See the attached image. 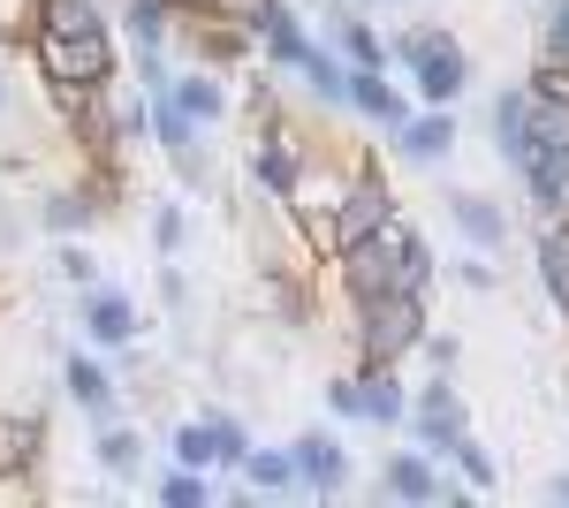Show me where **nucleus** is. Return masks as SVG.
Returning a JSON list of instances; mask_svg holds the SVG:
<instances>
[{
	"label": "nucleus",
	"mask_w": 569,
	"mask_h": 508,
	"mask_svg": "<svg viewBox=\"0 0 569 508\" xmlns=\"http://www.w3.org/2000/svg\"><path fill=\"white\" fill-rule=\"evenodd\" d=\"M388 53L418 77L410 84V99L418 107H456L463 91H471V53L448 39V31H433V23H418V31H402V39H388Z\"/></svg>",
	"instance_id": "f257e3e1"
},
{
	"label": "nucleus",
	"mask_w": 569,
	"mask_h": 508,
	"mask_svg": "<svg viewBox=\"0 0 569 508\" xmlns=\"http://www.w3.org/2000/svg\"><path fill=\"white\" fill-rule=\"evenodd\" d=\"M357 311V365H402V357H418V341H426V297H365L350 303Z\"/></svg>",
	"instance_id": "f03ea898"
},
{
	"label": "nucleus",
	"mask_w": 569,
	"mask_h": 508,
	"mask_svg": "<svg viewBox=\"0 0 569 508\" xmlns=\"http://www.w3.org/2000/svg\"><path fill=\"white\" fill-rule=\"evenodd\" d=\"M31 61H39L46 84H114V69H122L114 31H99V39H53V31H31Z\"/></svg>",
	"instance_id": "7ed1b4c3"
},
{
	"label": "nucleus",
	"mask_w": 569,
	"mask_h": 508,
	"mask_svg": "<svg viewBox=\"0 0 569 508\" xmlns=\"http://www.w3.org/2000/svg\"><path fill=\"white\" fill-rule=\"evenodd\" d=\"M463 432H471V410H463V395L448 387V372H433V380L410 395V440H418L433 464H448Z\"/></svg>",
	"instance_id": "20e7f679"
},
{
	"label": "nucleus",
	"mask_w": 569,
	"mask_h": 508,
	"mask_svg": "<svg viewBox=\"0 0 569 508\" xmlns=\"http://www.w3.org/2000/svg\"><path fill=\"white\" fill-rule=\"evenodd\" d=\"M395 220H402V206H395L388 175L372 168V160H357V175L342 182V198H335V236L357 243V236H380V228H395Z\"/></svg>",
	"instance_id": "39448f33"
},
{
	"label": "nucleus",
	"mask_w": 569,
	"mask_h": 508,
	"mask_svg": "<svg viewBox=\"0 0 569 508\" xmlns=\"http://www.w3.org/2000/svg\"><path fill=\"white\" fill-rule=\"evenodd\" d=\"M380 501L463 508V501H471V486H448V478L433 470V456H426V448H410V456H388V470H380Z\"/></svg>",
	"instance_id": "423d86ee"
},
{
	"label": "nucleus",
	"mask_w": 569,
	"mask_h": 508,
	"mask_svg": "<svg viewBox=\"0 0 569 508\" xmlns=\"http://www.w3.org/2000/svg\"><path fill=\"white\" fill-rule=\"evenodd\" d=\"M305 160H311V152L289 137V129L266 122L259 145H251V190H259V198H273V206H289V198H297V182H305Z\"/></svg>",
	"instance_id": "0eeeda50"
},
{
	"label": "nucleus",
	"mask_w": 569,
	"mask_h": 508,
	"mask_svg": "<svg viewBox=\"0 0 569 508\" xmlns=\"http://www.w3.org/2000/svg\"><path fill=\"white\" fill-rule=\"evenodd\" d=\"M137 335H144V311H137L130 289H84V341L91 349H107V357H122V349H137Z\"/></svg>",
	"instance_id": "6e6552de"
},
{
	"label": "nucleus",
	"mask_w": 569,
	"mask_h": 508,
	"mask_svg": "<svg viewBox=\"0 0 569 508\" xmlns=\"http://www.w3.org/2000/svg\"><path fill=\"white\" fill-rule=\"evenodd\" d=\"M335 281H342V297H350V303L388 297V289H395V243H388V228L342 243V251H335Z\"/></svg>",
	"instance_id": "1a4fd4ad"
},
{
	"label": "nucleus",
	"mask_w": 569,
	"mask_h": 508,
	"mask_svg": "<svg viewBox=\"0 0 569 508\" xmlns=\"http://www.w3.org/2000/svg\"><path fill=\"white\" fill-rule=\"evenodd\" d=\"M388 152L410 160V168H440V160L456 152V107H418V114L388 137Z\"/></svg>",
	"instance_id": "9d476101"
},
{
	"label": "nucleus",
	"mask_w": 569,
	"mask_h": 508,
	"mask_svg": "<svg viewBox=\"0 0 569 508\" xmlns=\"http://www.w3.org/2000/svg\"><path fill=\"white\" fill-rule=\"evenodd\" d=\"M289 456H297V486H305L311 501H335V494L350 486V448L327 440V432H305Z\"/></svg>",
	"instance_id": "9b49d317"
},
{
	"label": "nucleus",
	"mask_w": 569,
	"mask_h": 508,
	"mask_svg": "<svg viewBox=\"0 0 569 508\" xmlns=\"http://www.w3.org/2000/svg\"><path fill=\"white\" fill-rule=\"evenodd\" d=\"M61 387H69V402H77L91 425H114V418H122V402H114V372H107L99 357H84V349H69V357H61Z\"/></svg>",
	"instance_id": "f8f14e48"
},
{
	"label": "nucleus",
	"mask_w": 569,
	"mask_h": 508,
	"mask_svg": "<svg viewBox=\"0 0 569 508\" xmlns=\"http://www.w3.org/2000/svg\"><path fill=\"white\" fill-rule=\"evenodd\" d=\"M350 114H365L372 129H388V137H395V129L418 114V99H410V91H395L388 69H350Z\"/></svg>",
	"instance_id": "ddd939ff"
},
{
	"label": "nucleus",
	"mask_w": 569,
	"mask_h": 508,
	"mask_svg": "<svg viewBox=\"0 0 569 508\" xmlns=\"http://www.w3.org/2000/svg\"><path fill=\"white\" fill-rule=\"evenodd\" d=\"M448 220L463 228V243L471 251H509V206H493V198H479V190H448Z\"/></svg>",
	"instance_id": "4468645a"
},
{
	"label": "nucleus",
	"mask_w": 569,
	"mask_h": 508,
	"mask_svg": "<svg viewBox=\"0 0 569 508\" xmlns=\"http://www.w3.org/2000/svg\"><path fill=\"white\" fill-rule=\"evenodd\" d=\"M486 114H493V122H486V129H493V152H501L509 168H525V160H531V91L525 84H501Z\"/></svg>",
	"instance_id": "2eb2a0df"
},
{
	"label": "nucleus",
	"mask_w": 569,
	"mask_h": 508,
	"mask_svg": "<svg viewBox=\"0 0 569 508\" xmlns=\"http://www.w3.org/2000/svg\"><path fill=\"white\" fill-rule=\"evenodd\" d=\"M517 175H525V198H531V212H539V220H569V152L539 145Z\"/></svg>",
	"instance_id": "dca6fc26"
},
{
	"label": "nucleus",
	"mask_w": 569,
	"mask_h": 508,
	"mask_svg": "<svg viewBox=\"0 0 569 508\" xmlns=\"http://www.w3.org/2000/svg\"><path fill=\"white\" fill-rule=\"evenodd\" d=\"M46 456V418L39 410H0V478H31Z\"/></svg>",
	"instance_id": "f3484780"
},
{
	"label": "nucleus",
	"mask_w": 569,
	"mask_h": 508,
	"mask_svg": "<svg viewBox=\"0 0 569 508\" xmlns=\"http://www.w3.org/2000/svg\"><path fill=\"white\" fill-rule=\"evenodd\" d=\"M531 258H539V281H547V303H555V319L569 327V220H539V236H531Z\"/></svg>",
	"instance_id": "a211bd4d"
},
{
	"label": "nucleus",
	"mask_w": 569,
	"mask_h": 508,
	"mask_svg": "<svg viewBox=\"0 0 569 508\" xmlns=\"http://www.w3.org/2000/svg\"><path fill=\"white\" fill-rule=\"evenodd\" d=\"M388 243H395V289H402V297H426V289H433V273H440L433 243H426V236H418L410 220H395Z\"/></svg>",
	"instance_id": "6ab92c4d"
},
{
	"label": "nucleus",
	"mask_w": 569,
	"mask_h": 508,
	"mask_svg": "<svg viewBox=\"0 0 569 508\" xmlns=\"http://www.w3.org/2000/svg\"><path fill=\"white\" fill-rule=\"evenodd\" d=\"M357 387H365V425H410V387L395 380V365H357Z\"/></svg>",
	"instance_id": "aec40b11"
},
{
	"label": "nucleus",
	"mask_w": 569,
	"mask_h": 508,
	"mask_svg": "<svg viewBox=\"0 0 569 508\" xmlns=\"http://www.w3.org/2000/svg\"><path fill=\"white\" fill-rule=\"evenodd\" d=\"M31 31H53V39H99V31H107V8H99V0H31Z\"/></svg>",
	"instance_id": "412c9836"
},
{
	"label": "nucleus",
	"mask_w": 569,
	"mask_h": 508,
	"mask_svg": "<svg viewBox=\"0 0 569 508\" xmlns=\"http://www.w3.org/2000/svg\"><path fill=\"white\" fill-rule=\"evenodd\" d=\"M99 190L91 182H61V190H46V206H39V220H46V236H77V228H91L99 220Z\"/></svg>",
	"instance_id": "4be33fe9"
},
{
	"label": "nucleus",
	"mask_w": 569,
	"mask_h": 508,
	"mask_svg": "<svg viewBox=\"0 0 569 508\" xmlns=\"http://www.w3.org/2000/svg\"><path fill=\"white\" fill-rule=\"evenodd\" d=\"M327 39L342 46V61H350V69H388V61H395L388 39H380L365 16H327Z\"/></svg>",
	"instance_id": "5701e85b"
},
{
	"label": "nucleus",
	"mask_w": 569,
	"mask_h": 508,
	"mask_svg": "<svg viewBox=\"0 0 569 508\" xmlns=\"http://www.w3.org/2000/svg\"><path fill=\"white\" fill-rule=\"evenodd\" d=\"M152 494H160V508H213L220 501L213 470H190V464H176V456H168V470L152 478Z\"/></svg>",
	"instance_id": "b1692460"
},
{
	"label": "nucleus",
	"mask_w": 569,
	"mask_h": 508,
	"mask_svg": "<svg viewBox=\"0 0 569 508\" xmlns=\"http://www.w3.org/2000/svg\"><path fill=\"white\" fill-rule=\"evenodd\" d=\"M168 99H176V107H182V114H190L198 129L228 122V91H220V77H206V69H190V77H176V91H168Z\"/></svg>",
	"instance_id": "393cba45"
},
{
	"label": "nucleus",
	"mask_w": 569,
	"mask_h": 508,
	"mask_svg": "<svg viewBox=\"0 0 569 508\" xmlns=\"http://www.w3.org/2000/svg\"><path fill=\"white\" fill-rule=\"evenodd\" d=\"M91 456H99V470H114V478H130V470H144V432H130V425H91Z\"/></svg>",
	"instance_id": "a878e982"
},
{
	"label": "nucleus",
	"mask_w": 569,
	"mask_h": 508,
	"mask_svg": "<svg viewBox=\"0 0 569 508\" xmlns=\"http://www.w3.org/2000/svg\"><path fill=\"white\" fill-rule=\"evenodd\" d=\"M259 53H266V61H273V69H305V61H311V31H305V23H297V16H289V8H281V16L266 23Z\"/></svg>",
	"instance_id": "bb28decb"
},
{
	"label": "nucleus",
	"mask_w": 569,
	"mask_h": 508,
	"mask_svg": "<svg viewBox=\"0 0 569 508\" xmlns=\"http://www.w3.org/2000/svg\"><path fill=\"white\" fill-rule=\"evenodd\" d=\"M236 478H251L259 501H266V494H289V486H297V456H289V448H251Z\"/></svg>",
	"instance_id": "cd10ccee"
},
{
	"label": "nucleus",
	"mask_w": 569,
	"mask_h": 508,
	"mask_svg": "<svg viewBox=\"0 0 569 508\" xmlns=\"http://www.w3.org/2000/svg\"><path fill=\"white\" fill-rule=\"evenodd\" d=\"M297 77L311 84V99H319V107H350V69H342L327 46H311V61L297 69Z\"/></svg>",
	"instance_id": "c85d7f7f"
},
{
	"label": "nucleus",
	"mask_w": 569,
	"mask_h": 508,
	"mask_svg": "<svg viewBox=\"0 0 569 508\" xmlns=\"http://www.w3.org/2000/svg\"><path fill=\"white\" fill-rule=\"evenodd\" d=\"M122 31H130V46H168L176 8H168V0H130V8H122Z\"/></svg>",
	"instance_id": "c756f323"
},
{
	"label": "nucleus",
	"mask_w": 569,
	"mask_h": 508,
	"mask_svg": "<svg viewBox=\"0 0 569 508\" xmlns=\"http://www.w3.org/2000/svg\"><path fill=\"white\" fill-rule=\"evenodd\" d=\"M206 16H220V23H236V31H251V39H266V23L289 8V0H198Z\"/></svg>",
	"instance_id": "7c9ffc66"
},
{
	"label": "nucleus",
	"mask_w": 569,
	"mask_h": 508,
	"mask_svg": "<svg viewBox=\"0 0 569 508\" xmlns=\"http://www.w3.org/2000/svg\"><path fill=\"white\" fill-rule=\"evenodd\" d=\"M168 456H176V464H190V470H220V456H213V425L182 418L176 432H168Z\"/></svg>",
	"instance_id": "2f4dec72"
},
{
	"label": "nucleus",
	"mask_w": 569,
	"mask_h": 508,
	"mask_svg": "<svg viewBox=\"0 0 569 508\" xmlns=\"http://www.w3.org/2000/svg\"><path fill=\"white\" fill-rule=\"evenodd\" d=\"M206 425H213V456H220V470H243V456L259 448V440L243 432V418H228V410H206Z\"/></svg>",
	"instance_id": "473e14b6"
},
{
	"label": "nucleus",
	"mask_w": 569,
	"mask_h": 508,
	"mask_svg": "<svg viewBox=\"0 0 569 508\" xmlns=\"http://www.w3.org/2000/svg\"><path fill=\"white\" fill-rule=\"evenodd\" d=\"M448 464L463 470V486H471V494H493V478H501V470H493V456H486V448L471 440V432L456 440V456H448Z\"/></svg>",
	"instance_id": "72a5a7b5"
},
{
	"label": "nucleus",
	"mask_w": 569,
	"mask_h": 508,
	"mask_svg": "<svg viewBox=\"0 0 569 508\" xmlns=\"http://www.w3.org/2000/svg\"><path fill=\"white\" fill-rule=\"evenodd\" d=\"M130 61H137V84H144V99H168V91H176V69L160 61V46H130Z\"/></svg>",
	"instance_id": "f704fd0d"
},
{
	"label": "nucleus",
	"mask_w": 569,
	"mask_h": 508,
	"mask_svg": "<svg viewBox=\"0 0 569 508\" xmlns=\"http://www.w3.org/2000/svg\"><path fill=\"white\" fill-rule=\"evenodd\" d=\"M531 99H547V107H569V61H547L539 53V69H531Z\"/></svg>",
	"instance_id": "c9c22d12"
},
{
	"label": "nucleus",
	"mask_w": 569,
	"mask_h": 508,
	"mask_svg": "<svg viewBox=\"0 0 569 508\" xmlns=\"http://www.w3.org/2000/svg\"><path fill=\"white\" fill-rule=\"evenodd\" d=\"M53 266H61V281H77V289H99V258H91L84 243H69V236H61Z\"/></svg>",
	"instance_id": "e433bc0d"
},
{
	"label": "nucleus",
	"mask_w": 569,
	"mask_h": 508,
	"mask_svg": "<svg viewBox=\"0 0 569 508\" xmlns=\"http://www.w3.org/2000/svg\"><path fill=\"white\" fill-rule=\"evenodd\" d=\"M152 243H160V258H182V243H190L182 206H160V212H152Z\"/></svg>",
	"instance_id": "4c0bfd02"
},
{
	"label": "nucleus",
	"mask_w": 569,
	"mask_h": 508,
	"mask_svg": "<svg viewBox=\"0 0 569 508\" xmlns=\"http://www.w3.org/2000/svg\"><path fill=\"white\" fill-rule=\"evenodd\" d=\"M327 410L350 418V425H365V387H357V372H335V380H327Z\"/></svg>",
	"instance_id": "58836bf2"
},
{
	"label": "nucleus",
	"mask_w": 569,
	"mask_h": 508,
	"mask_svg": "<svg viewBox=\"0 0 569 508\" xmlns=\"http://www.w3.org/2000/svg\"><path fill=\"white\" fill-rule=\"evenodd\" d=\"M547 61H569V0H547V31H539Z\"/></svg>",
	"instance_id": "ea45409f"
},
{
	"label": "nucleus",
	"mask_w": 569,
	"mask_h": 508,
	"mask_svg": "<svg viewBox=\"0 0 569 508\" xmlns=\"http://www.w3.org/2000/svg\"><path fill=\"white\" fill-rule=\"evenodd\" d=\"M418 357H426L433 372H448V365L463 357V341H456V335H433V327H426V341H418Z\"/></svg>",
	"instance_id": "a19ab883"
},
{
	"label": "nucleus",
	"mask_w": 569,
	"mask_h": 508,
	"mask_svg": "<svg viewBox=\"0 0 569 508\" xmlns=\"http://www.w3.org/2000/svg\"><path fill=\"white\" fill-rule=\"evenodd\" d=\"M456 273H463V281H471V289H501V273H493V266H486V251H479V258H463V266H456Z\"/></svg>",
	"instance_id": "79ce46f5"
},
{
	"label": "nucleus",
	"mask_w": 569,
	"mask_h": 508,
	"mask_svg": "<svg viewBox=\"0 0 569 508\" xmlns=\"http://www.w3.org/2000/svg\"><path fill=\"white\" fill-rule=\"evenodd\" d=\"M547 501H555V508H569V470H562V478H547Z\"/></svg>",
	"instance_id": "37998d69"
},
{
	"label": "nucleus",
	"mask_w": 569,
	"mask_h": 508,
	"mask_svg": "<svg viewBox=\"0 0 569 508\" xmlns=\"http://www.w3.org/2000/svg\"><path fill=\"white\" fill-rule=\"evenodd\" d=\"M8 39H16V23H8V16H0V46H8Z\"/></svg>",
	"instance_id": "c03bdc74"
},
{
	"label": "nucleus",
	"mask_w": 569,
	"mask_h": 508,
	"mask_svg": "<svg viewBox=\"0 0 569 508\" xmlns=\"http://www.w3.org/2000/svg\"><path fill=\"white\" fill-rule=\"evenodd\" d=\"M0 114H8V77H0Z\"/></svg>",
	"instance_id": "a18cd8bd"
},
{
	"label": "nucleus",
	"mask_w": 569,
	"mask_h": 508,
	"mask_svg": "<svg viewBox=\"0 0 569 508\" xmlns=\"http://www.w3.org/2000/svg\"><path fill=\"white\" fill-rule=\"evenodd\" d=\"M365 8H388V0H365Z\"/></svg>",
	"instance_id": "49530a36"
}]
</instances>
